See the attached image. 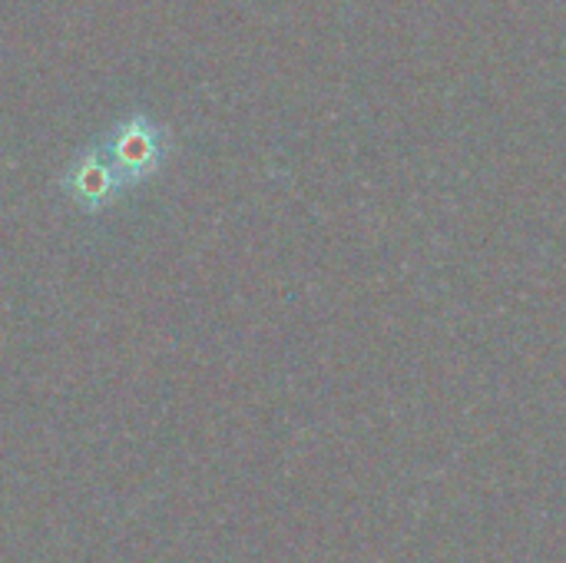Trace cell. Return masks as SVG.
Listing matches in <instances>:
<instances>
[{
  "instance_id": "1",
  "label": "cell",
  "mask_w": 566,
  "mask_h": 563,
  "mask_svg": "<svg viewBox=\"0 0 566 563\" xmlns=\"http://www.w3.org/2000/svg\"><path fill=\"white\" fill-rule=\"evenodd\" d=\"M90 149L113 176L119 196H126L133 186H143L163 169L169 156V133L149 113L133 110L103 139L90 143Z\"/></svg>"
}]
</instances>
